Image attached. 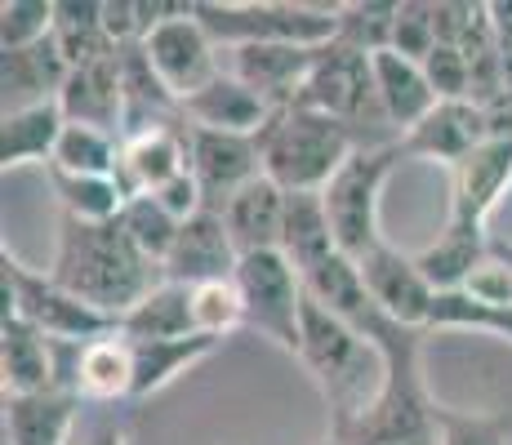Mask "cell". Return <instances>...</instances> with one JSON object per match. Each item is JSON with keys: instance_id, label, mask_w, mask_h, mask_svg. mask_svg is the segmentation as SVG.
<instances>
[{"instance_id": "obj_31", "label": "cell", "mask_w": 512, "mask_h": 445, "mask_svg": "<svg viewBox=\"0 0 512 445\" xmlns=\"http://www.w3.org/2000/svg\"><path fill=\"white\" fill-rule=\"evenodd\" d=\"M121 334H125L130 343H147V339H187V334H196V325H192V285L161 281V285H156V290L139 303V308L121 316Z\"/></svg>"}, {"instance_id": "obj_8", "label": "cell", "mask_w": 512, "mask_h": 445, "mask_svg": "<svg viewBox=\"0 0 512 445\" xmlns=\"http://www.w3.org/2000/svg\"><path fill=\"white\" fill-rule=\"evenodd\" d=\"M236 290L245 303V325L272 339L281 352L299 356L303 343V276L281 250L245 254L236 263Z\"/></svg>"}, {"instance_id": "obj_30", "label": "cell", "mask_w": 512, "mask_h": 445, "mask_svg": "<svg viewBox=\"0 0 512 445\" xmlns=\"http://www.w3.org/2000/svg\"><path fill=\"white\" fill-rule=\"evenodd\" d=\"M54 45L72 72L121 54L103 32V0H54Z\"/></svg>"}, {"instance_id": "obj_2", "label": "cell", "mask_w": 512, "mask_h": 445, "mask_svg": "<svg viewBox=\"0 0 512 445\" xmlns=\"http://www.w3.org/2000/svg\"><path fill=\"white\" fill-rule=\"evenodd\" d=\"M361 334L379 343L383 361H388V383H383L379 401L361 419H352L348 428L330 432V441H339V445H441L437 401L428 397V383H423V334L428 330H406V325L388 321L383 312H374Z\"/></svg>"}, {"instance_id": "obj_11", "label": "cell", "mask_w": 512, "mask_h": 445, "mask_svg": "<svg viewBox=\"0 0 512 445\" xmlns=\"http://www.w3.org/2000/svg\"><path fill=\"white\" fill-rule=\"evenodd\" d=\"M357 267H361L370 303L388 316V321L406 325V330H428L437 290H432V281L419 272L415 254H401L383 241V245H374L366 259H357Z\"/></svg>"}, {"instance_id": "obj_38", "label": "cell", "mask_w": 512, "mask_h": 445, "mask_svg": "<svg viewBox=\"0 0 512 445\" xmlns=\"http://www.w3.org/2000/svg\"><path fill=\"white\" fill-rule=\"evenodd\" d=\"M192 325H196V334H210V339H219V343H223V334L245 325V303H241L236 281L192 285Z\"/></svg>"}, {"instance_id": "obj_6", "label": "cell", "mask_w": 512, "mask_h": 445, "mask_svg": "<svg viewBox=\"0 0 512 445\" xmlns=\"http://www.w3.org/2000/svg\"><path fill=\"white\" fill-rule=\"evenodd\" d=\"M0 290H5V316H23L27 325H36V330L54 343H76V348H85V343L121 330V321H112V316L90 308L85 299H76V294L63 290L49 272H32V267L18 263L9 250L0 254Z\"/></svg>"}, {"instance_id": "obj_7", "label": "cell", "mask_w": 512, "mask_h": 445, "mask_svg": "<svg viewBox=\"0 0 512 445\" xmlns=\"http://www.w3.org/2000/svg\"><path fill=\"white\" fill-rule=\"evenodd\" d=\"M401 143H383V147H357L343 161V170L326 183V214L334 227V245L348 259H366L374 245H383L379 232V196L383 183L392 178L401 161Z\"/></svg>"}, {"instance_id": "obj_24", "label": "cell", "mask_w": 512, "mask_h": 445, "mask_svg": "<svg viewBox=\"0 0 512 445\" xmlns=\"http://www.w3.org/2000/svg\"><path fill=\"white\" fill-rule=\"evenodd\" d=\"M370 63H374V89H379L383 116L392 125L415 130L423 116L441 103L428 72H423V63H415V58L397 54V49H379V54H370Z\"/></svg>"}, {"instance_id": "obj_45", "label": "cell", "mask_w": 512, "mask_h": 445, "mask_svg": "<svg viewBox=\"0 0 512 445\" xmlns=\"http://www.w3.org/2000/svg\"><path fill=\"white\" fill-rule=\"evenodd\" d=\"M326 445H339V441H326Z\"/></svg>"}, {"instance_id": "obj_41", "label": "cell", "mask_w": 512, "mask_h": 445, "mask_svg": "<svg viewBox=\"0 0 512 445\" xmlns=\"http://www.w3.org/2000/svg\"><path fill=\"white\" fill-rule=\"evenodd\" d=\"M423 72H428L432 89H437L441 103H455V98H472V63L464 49L455 45H437L423 58Z\"/></svg>"}, {"instance_id": "obj_4", "label": "cell", "mask_w": 512, "mask_h": 445, "mask_svg": "<svg viewBox=\"0 0 512 445\" xmlns=\"http://www.w3.org/2000/svg\"><path fill=\"white\" fill-rule=\"evenodd\" d=\"M254 143L263 156V174L281 192H326V183L343 170V161L357 152L348 125L299 103L272 112V121L263 125Z\"/></svg>"}, {"instance_id": "obj_25", "label": "cell", "mask_w": 512, "mask_h": 445, "mask_svg": "<svg viewBox=\"0 0 512 445\" xmlns=\"http://www.w3.org/2000/svg\"><path fill=\"white\" fill-rule=\"evenodd\" d=\"M72 392L81 401H121L134 397V352L121 330L76 348Z\"/></svg>"}, {"instance_id": "obj_9", "label": "cell", "mask_w": 512, "mask_h": 445, "mask_svg": "<svg viewBox=\"0 0 512 445\" xmlns=\"http://www.w3.org/2000/svg\"><path fill=\"white\" fill-rule=\"evenodd\" d=\"M299 107L330 116L339 125H366V121H388L379 103V89H374V63L370 54L352 45H321L317 63L308 72V85L299 94Z\"/></svg>"}, {"instance_id": "obj_3", "label": "cell", "mask_w": 512, "mask_h": 445, "mask_svg": "<svg viewBox=\"0 0 512 445\" xmlns=\"http://www.w3.org/2000/svg\"><path fill=\"white\" fill-rule=\"evenodd\" d=\"M299 361L308 365V374L317 379L321 397L330 405V432L361 419V414L379 401L383 383H388V361H383L379 343L366 339V334H361L357 325H348L343 316L312 303L308 294H303Z\"/></svg>"}, {"instance_id": "obj_37", "label": "cell", "mask_w": 512, "mask_h": 445, "mask_svg": "<svg viewBox=\"0 0 512 445\" xmlns=\"http://www.w3.org/2000/svg\"><path fill=\"white\" fill-rule=\"evenodd\" d=\"M428 330H486L512 343V308H481L464 290H446L432 303Z\"/></svg>"}, {"instance_id": "obj_13", "label": "cell", "mask_w": 512, "mask_h": 445, "mask_svg": "<svg viewBox=\"0 0 512 445\" xmlns=\"http://www.w3.org/2000/svg\"><path fill=\"white\" fill-rule=\"evenodd\" d=\"M228 54H232L228 72L236 81L250 85L272 112H281V107L299 103L321 45L317 49H308V45H245V49H228Z\"/></svg>"}, {"instance_id": "obj_1", "label": "cell", "mask_w": 512, "mask_h": 445, "mask_svg": "<svg viewBox=\"0 0 512 445\" xmlns=\"http://www.w3.org/2000/svg\"><path fill=\"white\" fill-rule=\"evenodd\" d=\"M49 276H54L63 290H72L76 299H85L90 308L121 321L125 312H134L147 294L165 281V267L152 263L139 245L130 241L121 219L85 223V219L63 214Z\"/></svg>"}, {"instance_id": "obj_34", "label": "cell", "mask_w": 512, "mask_h": 445, "mask_svg": "<svg viewBox=\"0 0 512 445\" xmlns=\"http://www.w3.org/2000/svg\"><path fill=\"white\" fill-rule=\"evenodd\" d=\"M116 165H121V138L103 134V130H90V125H67L63 138H58V147H54L49 170L116 178Z\"/></svg>"}, {"instance_id": "obj_36", "label": "cell", "mask_w": 512, "mask_h": 445, "mask_svg": "<svg viewBox=\"0 0 512 445\" xmlns=\"http://www.w3.org/2000/svg\"><path fill=\"white\" fill-rule=\"evenodd\" d=\"M121 227L130 232V241L139 245L147 259L165 267V259H170V250H174V236H179L183 223L174 219V214L165 210V205L156 201L152 192H143V196H130V201H125Z\"/></svg>"}, {"instance_id": "obj_39", "label": "cell", "mask_w": 512, "mask_h": 445, "mask_svg": "<svg viewBox=\"0 0 512 445\" xmlns=\"http://www.w3.org/2000/svg\"><path fill=\"white\" fill-rule=\"evenodd\" d=\"M54 36V0H5L0 5V54L32 49Z\"/></svg>"}, {"instance_id": "obj_21", "label": "cell", "mask_w": 512, "mask_h": 445, "mask_svg": "<svg viewBox=\"0 0 512 445\" xmlns=\"http://www.w3.org/2000/svg\"><path fill=\"white\" fill-rule=\"evenodd\" d=\"M67 76V58L58 54L54 36L32 49H9L5 63H0V89H5V116L9 112H27V107H41V103H58L63 94Z\"/></svg>"}, {"instance_id": "obj_19", "label": "cell", "mask_w": 512, "mask_h": 445, "mask_svg": "<svg viewBox=\"0 0 512 445\" xmlns=\"http://www.w3.org/2000/svg\"><path fill=\"white\" fill-rule=\"evenodd\" d=\"M67 125H90V130L116 134L125 125V89H121V54L103 63L76 67L58 94Z\"/></svg>"}, {"instance_id": "obj_10", "label": "cell", "mask_w": 512, "mask_h": 445, "mask_svg": "<svg viewBox=\"0 0 512 445\" xmlns=\"http://www.w3.org/2000/svg\"><path fill=\"white\" fill-rule=\"evenodd\" d=\"M139 45H143L147 63H152V72L161 76V85L170 89V98L179 107L192 94H201V89L223 72L219 67V45H214L210 32L196 23V5H192V14L152 27Z\"/></svg>"}, {"instance_id": "obj_22", "label": "cell", "mask_w": 512, "mask_h": 445, "mask_svg": "<svg viewBox=\"0 0 512 445\" xmlns=\"http://www.w3.org/2000/svg\"><path fill=\"white\" fill-rule=\"evenodd\" d=\"M81 419V397L72 388L5 397V445H67Z\"/></svg>"}, {"instance_id": "obj_44", "label": "cell", "mask_w": 512, "mask_h": 445, "mask_svg": "<svg viewBox=\"0 0 512 445\" xmlns=\"http://www.w3.org/2000/svg\"><path fill=\"white\" fill-rule=\"evenodd\" d=\"M85 445H125V428L121 423H103V428H98Z\"/></svg>"}, {"instance_id": "obj_17", "label": "cell", "mask_w": 512, "mask_h": 445, "mask_svg": "<svg viewBox=\"0 0 512 445\" xmlns=\"http://www.w3.org/2000/svg\"><path fill=\"white\" fill-rule=\"evenodd\" d=\"M192 130H214V134H241L259 138V130L272 121V107L254 94L250 85H241L232 72H219L201 94H192L179 107Z\"/></svg>"}, {"instance_id": "obj_27", "label": "cell", "mask_w": 512, "mask_h": 445, "mask_svg": "<svg viewBox=\"0 0 512 445\" xmlns=\"http://www.w3.org/2000/svg\"><path fill=\"white\" fill-rule=\"evenodd\" d=\"M281 254L294 263V272H308L321 259L339 254L334 245V227L326 214V196L321 192H285V223H281Z\"/></svg>"}, {"instance_id": "obj_32", "label": "cell", "mask_w": 512, "mask_h": 445, "mask_svg": "<svg viewBox=\"0 0 512 445\" xmlns=\"http://www.w3.org/2000/svg\"><path fill=\"white\" fill-rule=\"evenodd\" d=\"M481 259H486V236H481V227H468V223H446V232H441L428 250L415 254L419 272L428 276L437 294L464 290V281Z\"/></svg>"}, {"instance_id": "obj_35", "label": "cell", "mask_w": 512, "mask_h": 445, "mask_svg": "<svg viewBox=\"0 0 512 445\" xmlns=\"http://www.w3.org/2000/svg\"><path fill=\"white\" fill-rule=\"evenodd\" d=\"M397 14L401 5H392V0H352V5H339V36L334 41L361 49V54L392 49Z\"/></svg>"}, {"instance_id": "obj_28", "label": "cell", "mask_w": 512, "mask_h": 445, "mask_svg": "<svg viewBox=\"0 0 512 445\" xmlns=\"http://www.w3.org/2000/svg\"><path fill=\"white\" fill-rule=\"evenodd\" d=\"M303 294H308L312 303H321L326 312L343 316L348 325H357V330H366V321L379 312L366 294L357 259H348V254H330V259H321L317 267H308V272H303Z\"/></svg>"}, {"instance_id": "obj_33", "label": "cell", "mask_w": 512, "mask_h": 445, "mask_svg": "<svg viewBox=\"0 0 512 445\" xmlns=\"http://www.w3.org/2000/svg\"><path fill=\"white\" fill-rule=\"evenodd\" d=\"M54 178V192L63 201V214L72 219H85V223H112L121 219L125 201L130 196L121 192L116 178H94V174H63V170H49Z\"/></svg>"}, {"instance_id": "obj_14", "label": "cell", "mask_w": 512, "mask_h": 445, "mask_svg": "<svg viewBox=\"0 0 512 445\" xmlns=\"http://www.w3.org/2000/svg\"><path fill=\"white\" fill-rule=\"evenodd\" d=\"M512 183V138H486L450 170V223L486 227L490 210Z\"/></svg>"}, {"instance_id": "obj_15", "label": "cell", "mask_w": 512, "mask_h": 445, "mask_svg": "<svg viewBox=\"0 0 512 445\" xmlns=\"http://www.w3.org/2000/svg\"><path fill=\"white\" fill-rule=\"evenodd\" d=\"M241 250L232 245V232L219 210H201L187 219L174 236V250L165 259V281L205 285V281H232Z\"/></svg>"}, {"instance_id": "obj_42", "label": "cell", "mask_w": 512, "mask_h": 445, "mask_svg": "<svg viewBox=\"0 0 512 445\" xmlns=\"http://www.w3.org/2000/svg\"><path fill=\"white\" fill-rule=\"evenodd\" d=\"M437 45L441 41H437V18H432V5H401L397 32H392V49L406 54V58H415V63H423Z\"/></svg>"}, {"instance_id": "obj_12", "label": "cell", "mask_w": 512, "mask_h": 445, "mask_svg": "<svg viewBox=\"0 0 512 445\" xmlns=\"http://www.w3.org/2000/svg\"><path fill=\"white\" fill-rule=\"evenodd\" d=\"M187 170L205 196V210H219L241 192L245 183L263 174V156L254 138L241 134H214V130H192L187 125Z\"/></svg>"}, {"instance_id": "obj_18", "label": "cell", "mask_w": 512, "mask_h": 445, "mask_svg": "<svg viewBox=\"0 0 512 445\" xmlns=\"http://www.w3.org/2000/svg\"><path fill=\"white\" fill-rule=\"evenodd\" d=\"M187 174V134L174 125H152L143 134L121 138V165H116V183L125 196L161 192L170 178Z\"/></svg>"}, {"instance_id": "obj_29", "label": "cell", "mask_w": 512, "mask_h": 445, "mask_svg": "<svg viewBox=\"0 0 512 445\" xmlns=\"http://www.w3.org/2000/svg\"><path fill=\"white\" fill-rule=\"evenodd\" d=\"M214 348H219V339H210V334L130 343V352H134V397H152V392L170 388L179 374H187L196 361H205Z\"/></svg>"}, {"instance_id": "obj_5", "label": "cell", "mask_w": 512, "mask_h": 445, "mask_svg": "<svg viewBox=\"0 0 512 445\" xmlns=\"http://www.w3.org/2000/svg\"><path fill=\"white\" fill-rule=\"evenodd\" d=\"M196 23L214 45H330L339 36V5H294V0H196Z\"/></svg>"}, {"instance_id": "obj_20", "label": "cell", "mask_w": 512, "mask_h": 445, "mask_svg": "<svg viewBox=\"0 0 512 445\" xmlns=\"http://www.w3.org/2000/svg\"><path fill=\"white\" fill-rule=\"evenodd\" d=\"M0 379H5V397H32V392L63 388L54 339H45L23 316H5V325H0Z\"/></svg>"}, {"instance_id": "obj_16", "label": "cell", "mask_w": 512, "mask_h": 445, "mask_svg": "<svg viewBox=\"0 0 512 445\" xmlns=\"http://www.w3.org/2000/svg\"><path fill=\"white\" fill-rule=\"evenodd\" d=\"M490 138V116L481 98H455V103H437L415 130L401 134V152L406 156H432L455 170L468 152H477Z\"/></svg>"}, {"instance_id": "obj_26", "label": "cell", "mask_w": 512, "mask_h": 445, "mask_svg": "<svg viewBox=\"0 0 512 445\" xmlns=\"http://www.w3.org/2000/svg\"><path fill=\"white\" fill-rule=\"evenodd\" d=\"M63 130H67V116L58 103L0 116V165H5V174L23 170V165H49Z\"/></svg>"}, {"instance_id": "obj_23", "label": "cell", "mask_w": 512, "mask_h": 445, "mask_svg": "<svg viewBox=\"0 0 512 445\" xmlns=\"http://www.w3.org/2000/svg\"><path fill=\"white\" fill-rule=\"evenodd\" d=\"M223 223L232 232V245L245 254L281 250V223H285V192L272 183L268 174H259L254 183H245L241 192L223 205Z\"/></svg>"}, {"instance_id": "obj_40", "label": "cell", "mask_w": 512, "mask_h": 445, "mask_svg": "<svg viewBox=\"0 0 512 445\" xmlns=\"http://www.w3.org/2000/svg\"><path fill=\"white\" fill-rule=\"evenodd\" d=\"M437 432L441 445H512L508 419L477 410H450V405H437Z\"/></svg>"}, {"instance_id": "obj_43", "label": "cell", "mask_w": 512, "mask_h": 445, "mask_svg": "<svg viewBox=\"0 0 512 445\" xmlns=\"http://www.w3.org/2000/svg\"><path fill=\"white\" fill-rule=\"evenodd\" d=\"M464 294L481 308H512V259H481L464 281Z\"/></svg>"}]
</instances>
